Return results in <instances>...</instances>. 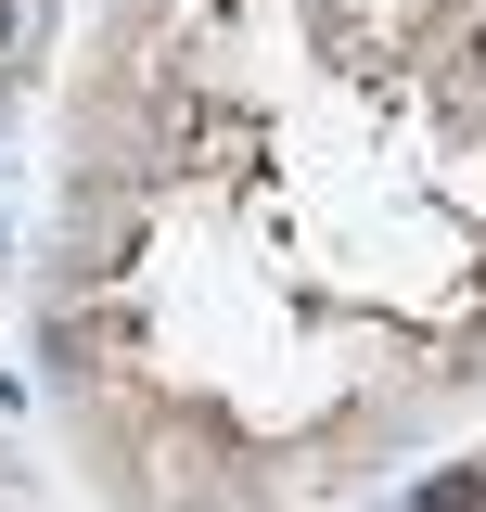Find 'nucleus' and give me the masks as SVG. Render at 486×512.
<instances>
[{"instance_id":"1","label":"nucleus","mask_w":486,"mask_h":512,"mask_svg":"<svg viewBox=\"0 0 486 512\" xmlns=\"http://www.w3.org/2000/svg\"><path fill=\"white\" fill-rule=\"evenodd\" d=\"M410 512H486V474H474V461H448V474H435Z\"/></svg>"},{"instance_id":"2","label":"nucleus","mask_w":486,"mask_h":512,"mask_svg":"<svg viewBox=\"0 0 486 512\" xmlns=\"http://www.w3.org/2000/svg\"><path fill=\"white\" fill-rule=\"evenodd\" d=\"M474 77H486V26H474Z\"/></svg>"},{"instance_id":"3","label":"nucleus","mask_w":486,"mask_h":512,"mask_svg":"<svg viewBox=\"0 0 486 512\" xmlns=\"http://www.w3.org/2000/svg\"><path fill=\"white\" fill-rule=\"evenodd\" d=\"M0 52H13V13H0Z\"/></svg>"}]
</instances>
